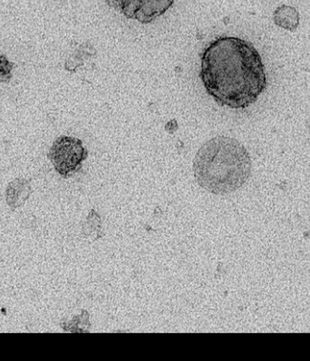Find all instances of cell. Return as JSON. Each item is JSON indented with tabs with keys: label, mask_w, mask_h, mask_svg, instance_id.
<instances>
[{
	"label": "cell",
	"mask_w": 310,
	"mask_h": 361,
	"mask_svg": "<svg viewBox=\"0 0 310 361\" xmlns=\"http://www.w3.org/2000/svg\"><path fill=\"white\" fill-rule=\"evenodd\" d=\"M31 186L28 180L25 178H17L8 184L6 190V201L11 209L23 205L30 199Z\"/></svg>",
	"instance_id": "cell-5"
},
{
	"label": "cell",
	"mask_w": 310,
	"mask_h": 361,
	"mask_svg": "<svg viewBox=\"0 0 310 361\" xmlns=\"http://www.w3.org/2000/svg\"><path fill=\"white\" fill-rule=\"evenodd\" d=\"M251 159L239 140L216 136L201 147L193 161L195 180L199 186L214 195L238 190L248 180Z\"/></svg>",
	"instance_id": "cell-2"
},
{
	"label": "cell",
	"mask_w": 310,
	"mask_h": 361,
	"mask_svg": "<svg viewBox=\"0 0 310 361\" xmlns=\"http://www.w3.org/2000/svg\"><path fill=\"white\" fill-rule=\"evenodd\" d=\"M14 63L11 62L5 54H0V84H8L13 78Z\"/></svg>",
	"instance_id": "cell-7"
},
{
	"label": "cell",
	"mask_w": 310,
	"mask_h": 361,
	"mask_svg": "<svg viewBox=\"0 0 310 361\" xmlns=\"http://www.w3.org/2000/svg\"><path fill=\"white\" fill-rule=\"evenodd\" d=\"M274 23L283 30L295 31L299 25V14L293 6L282 5L274 11Z\"/></svg>",
	"instance_id": "cell-6"
},
{
	"label": "cell",
	"mask_w": 310,
	"mask_h": 361,
	"mask_svg": "<svg viewBox=\"0 0 310 361\" xmlns=\"http://www.w3.org/2000/svg\"><path fill=\"white\" fill-rule=\"evenodd\" d=\"M88 157V151L83 145L82 140L66 135L56 139L49 152L51 163L64 178H70L78 172Z\"/></svg>",
	"instance_id": "cell-3"
},
{
	"label": "cell",
	"mask_w": 310,
	"mask_h": 361,
	"mask_svg": "<svg viewBox=\"0 0 310 361\" xmlns=\"http://www.w3.org/2000/svg\"><path fill=\"white\" fill-rule=\"evenodd\" d=\"M201 61V82L220 106L247 108L266 90L264 63L249 41L235 37L217 38L204 50Z\"/></svg>",
	"instance_id": "cell-1"
},
{
	"label": "cell",
	"mask_w": 310,
	"mask_h": 361,
	"mask_svg": "<svg viewBox=\"0 0 310 361\" xmlns=\"http://www.w3.org/2000/svg\"><path fill=\"white\" fill-rule=\"evenodd\" d=\"M127 19L141 24H151L162 17L174 5L175 0H105Z\"/></svg>",
	"instance_id": "cell-4"
}]
</instances>
